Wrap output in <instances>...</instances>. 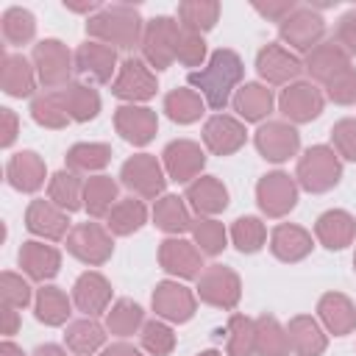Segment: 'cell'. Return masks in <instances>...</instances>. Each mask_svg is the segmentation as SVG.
I'll use <instances>...</instances> for the list:
<instances>
[{"label":"cell","instance_id":"obj_35","mask_svg":"<svg viewBox=\"0 0 356 356\" xmlns=\"http://www.w3.org/2000/svg\"><path fill=\"white\" fill-rule=\"evenodd\" d=\"M72 298L61 289V286H53V284H44L36 289V298H33V314L39 323L44 325H64L72 314Z\"/></svg>","mask_w":356,"mask_h":356},{"label":"cell","instance_id":"obj_20","mask_svg":"<svg viewBox=\"0 0 356 356\" xmlns=\"http://www.w3.org/2000/svg\"><path fill=\"white\" fill-rule=\"evenodd\" d=\"M117 70H120V58H117L114 47L95 42V39H86L83 44H78L75 72H81L83 78H89L95 83H108V81H114Z\"/></svg>","mask_w":356,"mask_h":356},{"label":"cell","instance_id":"obj_36","mask_svg":"<svg viewBox=\"0 0 356 356\" xmlns=\"http://www.w3.org/2000/svg\"><path fill=\"white\" fill-rule=\"evenodd\" d=\"M147 222V209H145V200L131 195V197H120L114 203V209L108 211L106 217V228L114 234V236H131L136 234L142 225Z\"/></svg>","mask_w":356,"mask_h":356},{"label":"cell","instance_id":"obj_53","mask_svg":"<svg viewBox=\"0 0 356 356\" xmlns=\"http://www.w3.org/2000/svg\"><path fill=\"white\" fill-rule=\"evenodd\" d=\"M331 147L339 159L356 161V117H342L331 125Z\"/></svg>","mask_w":356,"mask_h":356},{"label":"cell","instance_id":"obj_58","mask_svg":"<svg viewBox=\"0 0 356 356\" xmlns=\"http://www.w3.org/2000/svg\"><path fill=\"white\" fill-rule=\"evenodd\" d=\"M100 356H142V350L134 348L131 342H111L100 350Z\"/></svg>","mask_w":356,"mask_h":356},{"label":"cell","instance_id":"obj_51","mask_svg":"<svg viewBox=\"0 0 356 356\" xmlns=\"http://www.w3.org/2000/svg\"><path fill=\"white\" fill-rule=\"evenodd\" d=\"M175 61L184 64V67H189V72H192V67H200L203 70L206 61H209V47H206L203 33H195V31H184L181 28L178 47H175Z\"/></svg>","mask_w":356,"mask_h":356},{"label":"cell","instance_id":"obj_27","mask_svg":"<svg viewBox=\"0 0 356 356\" xmlns=\"http://www.w3.org/2000/svg\"><path fill=\"white\" fill-rule=\"evenodd\" d=\"M44 178H47V167H44V159L36 150H19L6 164V181L17 192H36V189H42Z\"/></svg>","mask_w":356,"mask_h":356},{"label":"cell","instance_id":"obj_19","mask_svg":"<svg viewBox=\"0 0 356 356\" xmlns=\"http://www.w3.org/2000/svg\"><path fill=\"white\" fill-rule=\"evenodd\" d=\"M248 142V128L234 114H211L203 122V145L214 156H231Z\"/></svg>","mask_w":356,"mask_h":356},{"label":"cell","instance_id":"obj_47","mask_svg":"<svg viewBox=\"0 0 356 356\" xmlns=\"http://www.w3.org/2000/svg\"><path fill=\"white\" fill-rule=\"evenodd\" d=\"M225 334V356H256V320L245 314H231Z\"/></svg>","mask_w":356,"mask_h":356},{"label":"cell","instance_id":"obj_52","mask_svg":"<svg viewBox=\"0 0 356 356\" xmlns=\"http://www.w3.org/2000/svg\"><path fill=\"white\" fill-rule=\"evenodd\" d=\"M0 295H3V306H14V309H25L36 298L31 284L19 273H11V270L0 275Z\"/></svg>","mask_w":356,"mask_h":356},{"label":"cell","instance_id":"obj_56","mask_svg":"<svg viewBox=\"0 0 356 356\" xmlns=\"http://www.w3.org/2000/svg\"><path fill=\"white\" fill-rule=\"evenodd\" d=\"M295 8H298L295 0H267V3H259V0H256V3H253V11H256V14H261V17L270 19V22H278V25H281Z\"/></svg>","mask_w":356,"mask_h":356},{"label":"cell","instance_id":"obj_17","mask_svg":"<svg viewBox=\"0 0 356 356\" xmlns=\"http://www.w3.org/2000/svg\"><path fill=\"white\" fill-rule=\"evenodd\" d=\"M161 164H164V172H167L170 181L192 184L195 178H200V172L206 167V153L192 139H175V142H170L164 147Z\"/></svg>","mask_w":356,"mask_h":356},{"label":"cell","instance_id":"obj_8","mask_svg":"<svg viewBox=\"0 0 356 356\" xmlns=\"http://www.w3.org/2000/svg\"><path fill=\"white\" fill-rule=\"evenodd\" d=\"M159 89V81H156V72L147 67L145 58L139 56H128L120 61V70L111 81V92L114 97L125 100V103H147Z\"/></svg>","mask_w":356,"mask_h":356},{"label":"cell","instance_id":"obj_23","mask_svg":"<svg viewBox=\"0 0 356 356\" xmlns=\"http://www.w3.org/2000/svg\"><path fill=\"white\" fill-rule=\"evenodd\" d=\"M17 259H19L22 273L28 278H33V281H42V284H47L50 278H56L58 270H61V250L56 245H47L44 239H28V242H22Z\"/></svg>","mask_w":356,"mask_h":356},{"label":"cell","instance_id":"obj_46","mask_svg":"<svg viewBox=\"0 0 356 356\" xmlns=\"http://www.w3.org/2000/svg\"><path fill=\"white\" fill-rule=\"evenodd\" d=\"M189 234H192V242L197 245V250L203 256H220L228 245V231L214 217H195Z\"/></svg>","mask_w":356,"mask_h":356},{"label":"cell","instance_id":"obj_3","mask_svg":"<svg viewBox=\"0 0 356 356\" xmlns=\"http://www.w3.org/2000/svg\"><path fill=\"white\" fill-rule=\"evenodd\" d=\"M342 178V159L334 153L331 145H312L295 167V181L300 189L320 195L339 184Z\"/></svg>","mask_w":356,"mask_h":356},{"label":"cell","instance_id":"obj_13","mask_svg":"<svg viewBox=\"0 0 356 356\" xmlns=\"http://www.w3.org/2000/svg\"><path fill=\"white\" fill-rule=\"evenodd\" d=\"M323 106H325V95L312 81H295V83L284 86L281 97H278V111L292 125L317 120L323 114Z\"/></svg>","mask_w":356,"mask_h":356},{"label":"cell","instance_id":"obj_21","mask_svg":"<svg viewBox=\"0 0 356 356\" xmlns=\"http://www.w3.org/2000/svg\"><path fill=\"white\" fill-rule=\"evenodd\" d=\"M114 128L117 134L131 142L134 147H145L147 142H153L156 131H159V117L153 108L147 106H136V103H122L114 111Z\"/></svg>","mask_w":356,"mask_h":356},{"label":"cell","instance_id":"obj_4","mask_svg":"<svg viewBox=\"0 0 356 356\" xmlns=\"http://www.w3.org/2000/svg\"><path fill=\"white\" fill-rule=\"evenodd\" d=\"M178 36H181V22L175 17L159 14L153 19L145 22L142 31V58L147 61V67L153 70H167L175 61V47H178Z\"/></svg>","mask_w":356,"mask_h":356},{"label":"cell","instance_id":"obj_33","mask_svg":"<svg viewBox=\"0 0 356 356\" xmlns=\"http://www.w3.org/2000/svg\"><path fill=\"white\" fill-rule=\"evenodd\" d=\"M153 222L156 228H161L164 234L170 236H181L192 228L195 217H192V209L189 203L181 197V195H161L153 206Z\"/></svg>","mask_w":356,"mask_h":356},{"label":"cell","instance_id":"obj_29","mask_svg":"<svg viewBox=\"0 0 356 356\" xmlns=\"http://www.w3.org/2000/svg\"><path fill=\"white\" fill-rule=\"evenodd\" d=\"M317 317H320V325L334 337L353 334L356 328V306L342 292H325L317 300Z\"/></svg>","mask_w":356,"mask_h":356},{"label":"cell","instance_id":"obj_26","mask_svg":"<svg viewBox=\"0 0 356 356\" xmlns=\"http://www.w3.org/2000/svg\"><path fill=\"white\" fill-rule=\"evenodd\" d=\"M314 236L328 250H342L356 239V217L345 209H328L314 222Z\"/></svg>","mask_w":356,"mask_h":356},{"label":"cell","instance_id":"obj_31","mask_svg":"<svg viewBox=\"0 0 356 356\" xmlns=\"http://www.w3.org/2000/svg\"><path fill=\"white\" fill-rule=\"evenodd\" d=\"M231 106L242 122H264L275 106V97H273V89H267V83L250 81L234 92Z\"/></svg>","mask_w":356,"mask_h":356},{"label":"cell","instance_id":"obj_38","mask_svg":"<svg viewBox=\"0 0 356 356\" xmlns=\"http://www.w3.org/2000/svg\"><path fill=\"white\" fill-rule=\"evenodd\" d=\"M61 92V100H64V108L70 114V120L75 122H89L100 114V95L95 86L89 83H81V81H72L67 83Z\"/></svg>","mask_w":356,"mask_h":356},{"label":"cell","instance_id":"obj_15","mask_svg":"<svg viewBox=\"0 0 356 356\" xmlns=\"http://www.w3.org/2000/svg\"><path fill=\"white\" fill-rule=\"evenodd\" d=\"M159 264L164 273H170L178 281H189V278H200L203 267V253L197 250V245L192 239L184 236H167L159 245Z\"/></svg>","mask_w":356,"mask_h":356},{"label":"cell","instance_id":"obj_12","mask_svg":"<svg viewBox=\"0 0 356 356\" xmlns=\"http://www.w3.org/2000/svg\"><path fill=\"white\" fill-rule=\"evenodd\" d=\"M150 303H153V312L167 323H189L197 312V295L189 286H184L178 278L159 281L153 286Z\"/></svg>","mask_w":356,"mask_h":356},{"label":"cell","instance_id":"obj_43","mask_svg":"<svg viewBox=\"0 0 356 356\" xmlns=\"http://www.w3.org/2000/svg\"><path fill=\"white\" fill-rule=\"evenodd\" d=\"M286 325H281L273 314L256 317V356H289Z\"/></svg>","mask_w":356,"mask_h":356},{"label":"cell","instance_id":"obj_9","mask_svg":"<svg viewBox=\"0 0 356 356\" xmlns=\"http://www.w3.org/2000/svg\"><path fill=\"white\" fill-rule=\"evenodd\" d=\"M195 295L214 309L231 312V309H236V303L242 298V281H239L236 270H231L225 264H209L197 278Z\"/></svg>","mask_w":356,"mask_h":356},{"label":"cell","instance_id":"obj_44","mask_svg":"<svg viewBox=\"0 0 356 356\" xmlns=\"http://www.w3.org/2000/svg\"><path fill=\"white\" fill-rule=\"evenodd\" d=\"M220 8L222 6L217 0H184V3H178V22L184 31L206 33L217 25Z\"/></svg>","mask_w":356,"mask_h":356},{"label":"cell","instance_id":"obj_39","mask_svg":"<svg viewBox=\"0 0 356 356\" xmlns=\"http://www.w3.org/2000/svg\"><path fill=\"white\" fill-rule=\"evenodd\" d=\"M120 200V184L111 175H92L83 181V209L89 217H108Z\"/></svg>","mask_w":356,"mask_h":356},{"label":"cell","instance_id":"obj_18","mask_svg":"<svg viewBox=\"0 0 356 356\" xmlns=\"http://www.w3.org/2000/svg\"><path fill=\"white\" fill-rule=\"evenodd\" d=\"M25 228L33 236L44 239V242H61L72 231L67 211L58 209L53 200H44V197H36V200L28 203V209H25Z\"/></svg>","mask_w":356,"mask_h":356},{"label":"cell","instance_id":"obj_54","mask_svg":"<svg viewBox=\"0 0 356 356\" xmlns=\"http://www.w3.org/2000/svg\"><path fill=\"white\" fill-rule=\"evenodd\" d=\"M325 97L339 103V106H350L356 103V67H345L342 72H337L328 83H325Z\"/></svg>","mask_w":356,"mask_h":356},{"label":"cell","instance_id":"obj_34","mask_svg":"<svg viewBox=\"0 0 356 356\" xmlns=\"http://www.w3.org/2000/svg\"><path fill=\"white\" fill-rule=\"evenodd\" d=\"M106 325H100L95 317H81L72 320L64 331V345L75 356H95L97 350L106 348Z\"/></svg>","mask_w":356,"mask_h":356},{"label":"cell","instance_id":"obj_24","mask_svg":"<svg viewBox=\"0 0 356 356\" xmlns=\"http://www.w3.org/2000/svg\"><path fill=\"white\" fill-rule=\"evenodd\" d=\"M184 200L197 217H217L228 209V186L217 175H200L192 184H186Z\"/></svg>","mask_w":356,"mask_h":356},{"label":"cell","instance_id":"obj_22","mask_svg":"<svg viewBox=\"0 0 356 356\" xmlns=\"http://www.w3.org/2000/svg\"><path fill=\"white\" fill-rule=\"evenodd\" d=\"M72 303L83 317H100L111 309V284L103 273L86 270L72 284Z\"/></svg>","mask_w":356,"mask_h":356},{"label":"cell","instance_id":"obj_40","mask_svg":"<svg viewBox=\"0 0 356 356\" xmlns=\"http://www.w3.org/2000/svg\"><path fill=\"white\" fill-rule=\"evenodd\" d=\"M203 111H206V100L192 86H178L164 95V114L178 125L197 122L203 117Z\"/></svg>","mask_w":356,"mask_h":356},{"label":"cell","instance_id":"obj_7","mask_svg":"<svg viewBox=\"0 0 356 356\" xmlns=\"http://www.w3.org/2000/svg\"><path fill=\"white\" fill-rule=\"evenodd\" d=\"M67 250L70 256H75L78 261L89 264V267H100L111 259L114 253V234L100 225V222H78L72 225V231L67 234Z\"/></svg>","mask_w":356,"mask_h":356},{"label":"cell","instance_id":"obj_61","mask_svg":"<svg viewBox=\"0 0 356 356\" xmlns=\"http://www.w3.org/2000/svg\"><path fill=\"white\" fill-rule=\"evenodd\" d=\"M33 356H67V350L58 348V345H39V348L33 350Z\"/></svg>","mask_w":356,"mask_h":356},{"label":"cell","instance_id":"obj_16","mask_svg":"<svg viewBox=\"0 0 356 356\" xmlns=\"http://www.w3.org/2000/svg\"><path fill=\"white\" fill-rule=\"evenodd\" d=\"M256 72L264 83H273V86H289L298 81V75L303 72V61L286 50L284 44L278 42H270L264 44L259 53H256Z\"/></svg>","mask_w":356,"mask_h":356},{"label":"cell","instance_id":"obj_41","mask_svg":"<svg viewBox=\"0 0 356 356\" xmlns=\"http://www.w3.org/2000/svg\"><path fill=\"white\" fill-rule=\"evenodd\" d=\"M145 325V309L131 300V298H120L111 303V309L106 312V331L114 334V337H131V334H139Z\"/></svg>","mask_w":356,"mask_h":356},{"label":"cell","instance_id":"obj_42","mask_svg":"<svg viewBox=\"0 0 356 356\" xmlns=\"http://www.w3.org/2000/svg\"><path fill=\"white\" fill-rule=\"evenodd\" d=\"M111 161V147L106 142H78L67 150L64 164L67 170L83 175V172H100Z\"/></svg>","mask_w":356,"mask_h":356},{"label":"cell","instance_id":"obj_30","mask_svg":"<svg viewBox=\"0 0 356 356\" xmlns=\"http://www.w3.org/2000/svg\"><path fill=\"white\" fill-rule=\"evenodd\" d=\"M286 337L295 356H323L328 348L325 328L312 314H295L286 323Z\"/></svg>","mask_w":356,"mask_h":356},{"label":"cell","instance_id":"obj_50","mask_svg":"<svg viewBox=\"0 0 356 356\" xmlns=\"http://www.w3.org/2000/svg\"><path fill=\"white\" fill-rule=\"evenodd\" d=\"M139 342L142 350H147L150 356H170L175 350V331L170 328L167 320H145L139 331Z\"/></svg>","mask_w":356,"mask_h":356},{"label":"cell","instance_id":"obj_62","mask_svg":"<svg viewBox=\"0 0 356 356\" xmlns=\"http://www.w3.org/2000/svg\"><path fill=\"white\" fill-rule=\"evenodd\" d=\"M0 356H25V353H22V348L14 345L11 339H3V345H0Z\"/></svg>","mask_w":356,"mask_h":356},{"label":"cell","instance_id":"obj_25","mask_svg":"<svg viewBox=\"0 0 356 356\" xmlns=\"http://www.w3.org/2000/svg\"><path fill=\"white\" fill-rule=\"evenodd\" d=\"M345 67H350V56L334 42H320L314 50H309L303 56V72L312 78V83H328L337 72H342Z\"/></svg>","mask_w":356,"mask_h":356},{"label":"cell","instance_id":"obj_5","mask_svg":"<svg viewBox=\"0 0 356 356\" xmlns=\"http://www.w3.org/2000/svg\"><path fill=\"white\" fill-rule=\"evenodd\" d=\"M167 181L170 178L164 172V164L153 153H136V156L125 159V164L120 170V184L142 200H159L164 195Z\"/></svg>","mask_w":356,"mask_h":356},{"label":"cell","instance_id":"obj_14","mask_svg":"<svg viewBox=\"0 0 356 356\" xmlns=\"http://www.w3.org/2000/svg\"><path fill=\"white\" fill-rule=\"evenodd\" d=\"M253 145H256V150L261 153V159L281 164V161L292 159V156L300 150V134H298V128H295L292 122H286V120H267V122H261V125L256 128Z\"/></svg>","mask_w":356,"mask_h":356},{"label":"cell","instance_id":"obj_55","mask_svg":"<svg viewBox=\"0 0 356 356\" xmlns=\"http://www.w3.org/2000/svg\"><path fill=\"white\" fill-rule=\"evenodd\" d=\"M334 42H337L348 56H356V8H348V11L337 19Z\"/></svg>","mask_w":356,"mask_h":356},{"label":"cell","instance_id":"obj_48","mask_svg":"<svg viewBox=\"0 0 356 356\" xmlns=\"http://www.w3.org/2000/svg\"><path fill=\"white\" fill-rule=\"evenodd\" d=\"M228 236H231V242H234V248L239 253H259L264 248V242H267V225L259 217L245 214V217L234 220Z\"/></svg>","mask_w":356,"mask_h":356},{"label":"cell","instance_id":"obj_64","mask_svg":"<svg viewBox=\"0 0 356 356\" xmlns=\"http://www.w3.org/2000/svg\"><path fill=\"white\" fill-rule=\"evenodd\" d=\"M353 270H356V253H353Z\"/></svg>","mask_w":356,"mask_h":356},{"label":"cell","instance_id":"obj_32","mask_svg":"<svg viewBox=\"0 0 356 356\" xmlns=\"http://www.w3.org/2000/svg\"><path fill=\"white\" fill-rule=\"evenodd\" d=\"M39 83L33 61H28L19 53H6L0 64V86L8 97H31Z\"/></svg>","mask_w":356,"mask_h":356},{"label":"cell","instance_id":"obj_60","mask_svg":"<svg viewBox=\"0 0 356 356\" xmlns=\"http://www.w3.org/2000/svg\"><path fill=\"white\" fill-rule=\"evenodd\" d=\"M64 8H67V11H75V14H89V17H92V14H97V11L103 8V3H95V0H89V3H70V0H67Z\"/></svg>","mask_w":356,"mask_h":356},{"label":"cell","instance_id":"obj_59","mask_svg":"<svg viewBox=\"0 0 356 356\" xmlns=\"http://www.w3.org/2000/svg\"><path fill=\"white\" fill-rule=\"evenodd\" d=\"M19 328V314L14 306H3V337L11 339V334H17Z\"/></svg>","mask_w":356,"mask_h":356},{"label":"cell","instance_id":"obj_11","mask_svg":"<svg viewBox=\"0 0 356 356\" xmlns=\"http://www.w3.org/2000/svg\"><path fill=\"white\" fill-rule=\"evenodd\" d=\"M278 36L284 44H289V50L295 53H309L314 50L323 36H325V19L317 8L309 6H298L281 25H278Z\"/></svg>","mask_w":356,"mask_h":356},{"label":"cell","instance_id":"obj_57","mask_svg":"<svg viewBox=\"0 0 356 356\" xmlns=\"http://www.w3.org/2000/svg\"><path fill=\"white\" fill-rule=\"evenodd\" d=\"M19 134V117L11 108H0V147H11Z\"/></svg>","mask_w":356,"mask_h":356},{"label":"cell","instance_id":"obj_6","mask_svg":"<svg viewBox=\"0 0 356 356\" xmlns=\"http://www.w3.org/2000/svg\"><path fill=\"white\" fill-rule=\"evenodd\" d=\"M31 61L44 89H64L67 83H72L70 75L75 70V56L67 50L61 39H39L33 44Z\"/></svg>","mask_w":356,"mask_h":356},{"label":"cell","instance_id":"obj_10","mask_svg":"<svg viewBox=\"0 0 356 356\" xmlns=\"http://www.w3.org/2000/svg\"><path fill=\"white\" fill-rule=\"evenodd\" d=\"M298 181L295 175L284 172V170H273L267 175L259 178L256 184V203L261 209V214L278 220L286 217L295 206H298Z\"/></svg>","mask_w":356,"mask_h":356},{"label":"cell","instance_id":"obj_2","mask_svg":"<svg viewBox=\"0 0 356 356\" xmlns=\"http://www.w3.org/2000/svg\"><path fill=\"white\" fill-rule=\"evenodd\" d=\"M142 14L136 6H125V3H114V6H103L97 14L86 17V33L95 42H103L114 50H131L134 44L142 42Z\"/></svg>","mask_w":356,"mask_h":356},{"label":"cell","instance_id":"obj_45","mask_svg":"<svg viewBox=\"0 0 356 356\" xmlns=\"http://www.w3.org/2000/svg\"><path fill=\"white\" fill-rule=\"evenodd\" d=\"M31 117L36 125L42 128H50V131H61L67 128L72 120L64 108V100H61V92H42L31 100Z\"/></svg>","mask_w":356,"mask_h":356},{"label":"cell","instance_id":"obj_63","mask_svg":"<svg viewBox=\"0 0 356 356\" xmlns=\"http://www.w3.org/2000/svg\"><path fill=\"white\" fill-rule=\"evenodd\" d=\"M197 356H222V353H220V350H214V348H209V350H200Z\"/></svg>","mask_w":356,"mask_h":356},{"label":"cell","instance_id":"obj_1","mask_svg":"<svg viewBox=\"0 0 356 356\" xmlns=\"http://www.w3.org/2000/svg\"><path fill=\"white\" fill-rule=\"evenodd\" d=\"M245 78V64L239 58V53H234L231 47H220L209 56L203 70H192L189 72V86L206 100L209 108H214L217 114L231 103L239 81Z\"/></svg>","mask_w":356,"mask_h":356},{"label":"cell","instance_id":"obj_37","mask_svg":"<svg viewBox=\"0 0 356 356\" xmlns=\"http://www.w3.org/2000/svg\"><path fill=\"white\" fill-rule=\"evenodd\" d=\"M47 200H53L67 214L83 209V181H81V175L67 170V167L53 172L50 181H47Z\"/></svg>","mask_w":356,"mask_h":356},{"label":"cell","instance_id":"obj_28","mask_svg":"<svg viewBox=\"0 0 356 356\" xmlns=\"http://www.w3.org/2000/svg\"><path fill=\"white\" fill-rule=\"evenodd\" d=\"M312 248H314V239L303 225L281 222L270 231V250L278 261H286V264L300 261L312 253Z\"/></svg>","mask_w":356,"mask_h":356},{"label":"cell","instance_id":"obj_49","mask_svg":"<svg viewBox=\"0 0 356 356\" xmlns=\"http://www.w3.org/2000/svg\"><path fill=\"white\" fill-rule=\"evenodd\" d=\"M0 22H3V39H6L8 44H14V47L28 44V42L36 36V17H33L28 8H22V6L6 8Z\"/></svg>","mask_w":356,"mask_h":356}]
</instances>
